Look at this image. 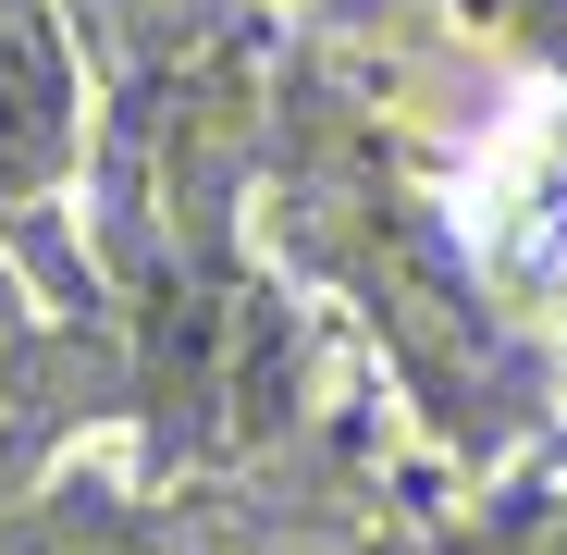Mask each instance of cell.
I'll return each mask as SVG.
<instances>
[{
  "instance_id": "cell-1",
  "label": "cell",
  "mask_w": 567,
  "mask_h": 555,
  "mask_svg": "<svg viewBox=\"0 0 567 555\" xmlns=\"http://www.w3.org/2000/svg\"><path fill=\"white\" fill-rule=\"evenodd\" d=\"M86 173V62L50 0H0V247L74 210Z\"/></svg>"
},
{
  "instance_id": "cell-2",
  "label": "cell",
  "mask_w": 567,
  "mask_h": 555,
  "mask_svg": "<svg viewBox=\"0 0 567 555\" xmlns=\"http://www.w3.org/2000/svg\"><path fill=\"white\" fill-rule=\"evenodd\" d=\"M38 370H50V333H38V297H25L13 247H0V420L38 408Z\"/></svg>"
}]
</instances>
